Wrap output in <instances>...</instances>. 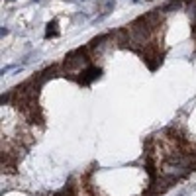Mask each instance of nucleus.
I'll return each mask as SVG.
<instances>
[{
	"label": "nucleus",
	"instance_id": "f257e3e1",
	"mask_svg": "<svg viewBox=\"0 0 196 196\" xmlns=\"http://www.w3.org/2000/svg\"><path fill=\"white\" fill-rule=\"evenodd\" d=\"M8 100H10V94H2V98H0L2 106H4V104H8Z\"/></svg>",
	"mask_w": 196,
	"mask_h": 196
},
{
	"label": "nucleus",
	"instance_id": "f03ea898",
	"mask_svg": "<svg viewBox=\"0 0 196 196\" xmlns=\"http://www.w3.org/2000/svg\"><path fill=\"white\" fill-rule=\"evenodd\" d=\"M0 33H2V38H4V35H8V28H2V29H0Z\"/></svg>",
	"mask_w": 196,
	"mask_h": 196
},
{
	"label": "nucleus",
	"instance_id": "20e7f679",
	"mask_svg": "<svg viewBox=\"0 0 196 196\" xmlns=\"http://www.w3.org/2000/svg\"><path fill=\"white\" fill-rule=\"evenodd\" d=\"M10 2H14V0H10Z\"/></svg>",
	"mask_w": 196,
	"mask_h": 196
},
{
	"label": "nucleus",
	"instance_id": "7ed1b4c3",
	"mask_svg": "<svg viewBox=\"0 0 196 196\" xmlns=\"http://www.w3.org/2000/svg\"><path fill=\"white\" fill-rule=\"evenodd\" d=\"M14 69V67H4V69H2V75H6V73H8V71H12Z\"/></svg>",
	"mask_w": 196,
	"mask_h": 196
}]
</instances>
